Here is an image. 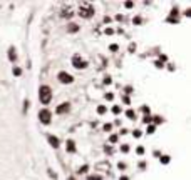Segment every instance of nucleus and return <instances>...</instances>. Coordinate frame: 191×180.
Segmentation results:
<instances>
[{"label": "nucleus", "mask_w": 191, "mask_h": 180, "mask_svg": "<svg viewBox=\"0 0 191 180\" xmlns=\"http://www.w3.org/2000/svg\"><path fill=\"white\" fill-rule=\"evenodd\" d=\"M39 99H40V102L44 105L50 103V99H52V90H50V87H47V85L40 87V90H39Z\"/></svg>", "instance_id": "f257e3e1"}, {"label": "nucleus", "mask_w": 191, "mask_h": 180, "mask_svg": "<svg viewBox=\"0 0 191 180\" xmlns=\"http://www.w3.org/2000/svg\"><path fill=\"white\" fill-rule=\"evenodd\" d=\"M79 15L84 17V19H89V17H92V15H94V8H92L91 5H84V7H81Z\"/></svg>", "instance_id": "f03ea898"}, {"label": "nucleus", "mask_w": 191, "mask_h": 180, "mask_svg": "<svg viewBox=\"0 0 191 180\" xmlns=\"http://www.w3.org/2000/svg\"><path fill=\"white\" fill-rule=\"evenodd\" d=\"M39 120L42 123H50V112L49 110H40L39 112Z\"/></svg>", "instance_id": "7ed1b4c3"}, {"label": "nucleus", "mask_w": 191, "mask_h": 180, "mask_svg": "<svg viewBox=\"0 0 191 180\" xmlns=\"http://www.w3.org/2000/svg\"><path fill=\"white\" fill-rule=\"evenodd\" d=\"M70 110V103L69 102H66V103H62V105H59L57 108H55V112H57V115H62V113H66Z\"/></svg>", "instance_id": "20e7f679"}, {"label": "nucleus", "mask_w": 191, "mask_h": 180, "mask_svg": "<svg viewBox=\"0 0 191 180\" xmlns=\"http://www.w3.org/2000/svg\"><path fill=\"white\" fill-rule=\"evenodd\" d=\"M59 80H61L62 83H70L74 79H72L67 72H61V73H59Z\"/></svg>", "instance_id": "39448f33"}, {"label": "nucleus", "mask_w": 191, "mask_h": 180, "mask_svg": "<svg viewBox=\"0 0 191 180\" xmlns=\"http://www.w3.org/2000/svg\"><path fill=\"white\" fill-rule=\"evenodd\" d=\"M72 65H74L75 68H84V67L87 65V63H86L84 60H81L79 57H74V62H72Z\"/></svg>", "instance_id": "423d86ee"}, {"label": "nucleus", "mask_w": 191, "mask_h": 180, "mask_svg": "<svg viewBox=\"0 0 191 180\" xmlns=\"http://www.w3.org/2000/svg\"><path fill=\"white\" fill-rule=\"evenodd\" d=\"M176 17H178V8H173V10H171V15L168 17V22H169V23H176L178 22Z\"/></svg>", "instance_id": "0eeeda50"}, {"label": "nucleus", "mask_w": 191, "mask_h": 180, "mask_svg": "<svg viewBox=\"0 0 191 180\" xmlns=\"http://www.w3.org/2000/svg\"><path fill=\"white\" fill-rule=\"evenodd\" d=\"M49 142H50V145L54 147V148H57V147H59V143H61V142H59V139H57V137H54V135H49Z\"/></svg>", "instance_id": "6e6552de"}, {"label": "nucleus", "mask_w": 191, "mask_h": 180, "mask_svg": "<svg viewBox=\"0 0 191 180\" xmlns=\"http://www.w3.org/2000/svg\"><path fill=\"white\" fill-rule=\"evenodd\" d=\"M8 59L12 60V62H15V48H14V47H10V48H8Z\"/></svg>", "instance_id": "1a4fd4ad"}, {"label": "nucleus", "mask_w": 191, "mask_h": 180, "mask_svg": "<svg viewBox=\"0 0 191 180\" xmlns=\"http://www.w3.org/2000/svg\"><path fill=\"white\" fill-rule=\"evenodd\" d=\"M67 150H69V152H74V150H75V143L72 142V140H69V142H67Z\"/></svg>", "instance_id": "9d476101"}, {"label": "nucleus", "mask_w": 191, "mask_h": 180, "mask_svg": "<svg viewBox=\"0 0 191 180\" xmlns=\"http://www.w3.org/2000/svg\"><path fill=\"white\" fill-rule=\"evenodd\" d=\"M126 115H128V117H129L131 120H134V119H136V115H134V112H132V110H128V112H126Z\"/></svg>", "instance_id": "9b49d317"}, {"label": "nucleus", "mask_w": 191, "mask_h": 180, "mask_svg": "<svg viewBox=\"0 0 191 180\" xmlns=\"http://www.w3.org/2000/svg\"><path fill=\"white\" fill-rule=\"evenodd\" d=\"M87 180H102V177L101 175H91V177H87Z\"/></svg>", "instance_id": "f8f14e48"}, {"label": "nucleus", "mask_w": 191, "mask_h": 180, "mask_svg": "<svg viewBox=\"0 0 191 180\" xmlns=\"http://www.w3.org/2000/svg\"><path fill=\"white\" fill-rule=\"evenodd\" d=\"M20 73H22V70L19 68V67H15V68H14V75H15V77H19Z\"/></svg>", "instance_id": "ddd939ff"}, {"label": "nucleus", "mask_w": 191, "mask_h": 180, "mask_svg": "<svg viewBox=\"0 0 191 180\" xmlns=\"http://www.w3.org/2000/svg\"><path fill=\"white\" fill-rule=\"evenodd\" d=\"M154 130H156V127H154V125H149V127H148V133H153Z\"/></svg>", "instance_id": "4468645a"}, {"label": "nucleus", "mask_w": 191, "mask_h": 180, "mask_svg": "<svg viewBox=\"0 0 191 180\" xmlns=\"http://www.w3.org/2000/svg\"><path fill=\"white\" fill-rule=\"evenodd\" d=\"M84 172H87V165H84V167L79 168V173H84Z\"/></svg>", "instance_id": "2eb2a0df"}, {"label": "nucleus", "mask_w": 191, "mask_h": 180, "mask_svg": "<svg viewBox=\"0 0 191 180\" xmlns=\"http://www.w3.org/2000/svg\"><path fill=\"white\" fill-rule=\"evenodd\" d=\"M97 112H99V113H104V112H106V107H104V105H101L99 108H97Z\"/></svg>", "instance_id": "dca6fc26"}, {"label": "nucleus", "mask_w": 191, "mask_h": 180, "mask_svg": "<svg viewBox=\"0 0 191 180\" xmlns=\"http://www.w3.org/2000/svg\"><path fill=\"white\" fill-rule=\"evenodd\" d=\"M123 102H124V103H128V105H129V103H131L129 97H123Z\"/></svg>", "instance_id": "f3484780"}, {"label": "nucleus", "mask_w": 191, "mask_h": 180, "mask_svg": "<svg viewBox=\"0 0 191 180\" xmlns=\"http://www.w3.org/2000/svg\"><path fill=\"white\" fill-rule=\"evenodd\" d=\"M111 128H112V125H111V123H106V125H104V130H107V132H109Z\"/></svg>", "instance_id": "a211bd4d"}, {"label": "nucleus", "mask_w": 191, "mask_h": 180, "mask_svg": "<svg viewBox=\"0 0 191 180\" xmlns=\"http://www.w3.org/2000/svg\"><path fill=\"white\" fill-rule=\"evenodd\" d=\"M161 162H163V163H168V162H169V157H161Z\"/></svg>", "instance_id": "6ab92c4d"}, {"label": "nucleus", "mask_w": 191, "mask_h": 180, "mask_svg": "<svg viewBox=\"0 0 191 180\" xmlns=\"http://www.w3.org/2000/svg\"><path fill=\"white\" fill-rule=\"evenodd\" d=\"M106 99H107V100H112V99H114V95H112V93H106Z\"/></svg>", "instance_id": "aec40b11"}, {"label": "nucleus", "mask_w": 191, "mask_h": 180, "mask_svg": "<svg viewBox=\"0 0 191 180\" xmlns=\"http://www.w3.org/2000/svg\"><path fill=\"white\" fill-rule=\"evenodd\" d=\"M117 140V135H111V139H109V142H116Z\"/></svg>", "instance_id": "412c9836"}, {"label": "nucleus", "mask_w": 191, "mask_h": 180, "mask_svg": "<svg viewBox=\"0 0 191 180\" xmlns=\"http://www.w3.org/2000/svg\"><path fill=\"white\" fill-rule=\"evenodd\" d=\"M112 112H114V113H119V112H121V108H119V107H114V108H112Z\"/></svg>", "instance_id": "4be33fe9"}, {"label": "nucleus", "mask_w": 191, "mask_h": 180, "mask_svg": "<svg viewBox=\"0 0 191 180\" xmlns=\"http://www.w3.org/2000/svg\"><path fill=\"white\" fill-rule=\"evenodd\" d=\"M121 150H123V152H128V150H129V147H128V145H123V147H121Z\"/></svg>", "instance_id": "5701e85b"}, {"label": "nucleus", "mask_w": 191, "mask_h": 180, "mask_svg": "<svg viewBox=\"0 0 191 180\" xmlns=\"http://www.w3.org/2000/svg\"><path fill=\"white\" fill-rule=\"evenodd\" d=\"M69 30H72V32H75V30H77V25H70V27H69Z\"/></svg>", "instance_id": "b1692460"}, {"label": "nucleus", "mask_w": 191, "mask_h": 180, "mask_svg": "<svg viewBox=\"0 0 191 180\" xmlns=\"http://www.w3.org/2000/svg\"><path fill=\"white\" fill-rule=\"evenodd\" d=\"M134 23H136V25H139V23H141V19H139V17H136V19H134Z\"/></svg>", "instance_id": "393cba45"}, {"label": "nucleus", "mask_w": 191, "mask_h": 180, "mask_svg": "<svg viewBox=\"0 0 191 180\" xmlns=\"http://www.w3.org/2000/svg\"><path fill=\"white\" fill-rule=\"evenodd\" d=\"M106 33H107V35H112V33H114V30H112V28H107V30H106Z\"/></svg>", "instance_id": "a878e982"}, {"label": "nucleus", "mask_w": 191, "mask_h": 180, "mask_svg": "<svg viewBox=\"0 0 191 180\" xmlns=\"http://www.w3.org/2000/svg\"><path fill=\"white\" fill-rule=\"evenodd\" d=\"M117 167H119L121 170H124V168H126V163H123V162H121V163H119V165H117Z\"/></svg>", "instance_id": "bb28decb"}, {"label": "nucleus", "mask_w": 191, "mask_h": 180, "mask_svg": "<svg viewBox=\"0 0 191 180\" xmlns=\"http://www.w3.org/2000/svg\"><path fill=\"white\" fill-rule=\"evenodd\" d=\"M111 50H112V52H116V50H117V45H116V43H114V45H111Z\"/></svg>", "instance_id": "cd10ccee"}, {"label": "nucleus", "mask_w": 191, "mask_h": 180, "mask_svg": "<svg viewBox=\"0 0 191 180\" xmlns=\"http://www.w3.org/2000/svg\"><path fill=\"white\" fill-rule=\"evenodd\" d=\"M104 83H111V77H106V79H104Z\"/></svg>", "instance_id": "c85d7f7f"}, {"label": "nucleus", "mask_w": 191, "mask_h": 180, "mask_svg": "<svg viewBox=\"0 0 191 180\" xmlns=\"http://www.w3.org/2000/svg\"><path fill=\"white\" fill-rule=\"evenodd\" d=\"M121 180H128V177H121Z\"/></svg>", "instance_id": "c756f323"}, {"label": "nucleus", "mask_w": 191, "mask_h": 180, "mask_svg": "<svg viewBox=\"0 0 191 180\" xmlns=\"http://www.w3.org/2000/svg\"><path fill=\"white\" fill-rule=\"evenodd\" d=\"M69 180H74V179H69Z\"/></svg>", "instance_id": "7c9ffc66"}]
</instances>
